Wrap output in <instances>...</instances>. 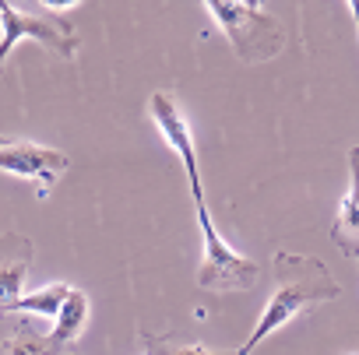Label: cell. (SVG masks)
<instances>
[{"mask_svg":"<svg viewBox=\"0 0 359 355\" xmlns=\"http://www.w3.org/2000/svg\"><path fill=\"white\" fill-rule=\"evenodd\" d=\"M205 11L215 18L219 32L233 43V50L247 64L271 60L285 46L278 22L268 15L264 4H257V0H208Z\"/></svg>","mask_w":359,"mask_h":355,"instance_id":"cell-2","label":"cell"},{"mask_svg":"<svg viewBox=\"0 0 359 355\" xmlns=\"http://www.w3.org/2000/svg\"><path fill=\"white\" fill-rule=\"evenodd\" d=\"M71 158L57 148H43L32 141H4L0 148V169L8 176H22V180H32L39 197H50L57 180L67 172Z\"/></svg>","mask_w":359,"mask_h":355,"instance_id":"cell-5","label":"cell"},{"mask_svg":"<svg viewBox=\"0 0 359 355\" xmlns=\"http://www.w3.org/2000/svg\"><path fill=\"white\" fill-rule=\"evenodd\" d=\"M22 39H36V43H43L46 50H53L57 57H67V60L78 53V39H74V32H71L67 25L50 22V18H32V15H25L22 8L4 4V8H0V57L8 60V53H11Z\"/></svg>","mask_w":359,"mask_h":355,"instance_id":"cell-4","label":"cell"},{"mask_svg":"<svg viewBox=\"0 0 359 355\" xmlns=\"http://www.w3.org/2000/svg\"><path fill=\"white\" fill-rule=\"evenodd\" d=\"M194 211H198V229H201V271H198V285L208 292H247L257 285V264L247 260L243 253H236L222 232L212 222V211L205 204V194L194 197Z\"/></svg>","mask_w":359,"mask_h":355,"instance_id":"cell-3","label":"cell"},{"mask_svg":"<svg viewBox=\"0 0 359 355\" xmlns=\"http://www.w3.org/2000/svg\"><path fill=\"white\" fill-rule=\"evenodd\" d=\"M25 271H29V260H15V264H4V292H0V306L4 313H18V302L25 299L22 285H25Z\"/></svg>","mask_w":359,"mask_h":355,"instance_id":"cell-10","label":"cell"},{"mask_svg":"<svg viewBox=\"0 0 359 355\" xmlns=\"http://www.w3.org/2000/svg\"><path fill=\"white\" fill-rule=\"evenodd\" d=\"M71 285H46V288H39V292H32V295H25L22 302H18V313H36V316H50V320H57L60 316V309H64V302L71 299Z\"/></svg>","mask_w":359,"mask_h":355,"instance_id":"cell-9","label":"cell"},{"mask_svg":"<svg viewBox=\"0 0 359 355\" xmlns=\"http://www.w3.org/2000/svg\"><path fill=\"white\" fill-rule=\"evenodd\" d=\"M348 11L355 15V29H359V4H348Z\"/></svg>","mask_w":359,"mask_h":355,"instance_id":"cell-13","label":"cell"},{"mask_svg":"<svg viewBox=\"0 0 359 355\" xmlns=\"http://www.w3.org/2000/svg\"><path fill=\"white\" fill-rule=\"evenodd\" d=\"M50 348H53L50 341H22V344L11 348V355H46Z\"/></svg>","mask_w":359,"mask_h":355,"instance_id":"cell-11","label":"cell"},{"mask_svg":"<svg viewBox=\"0 0 359 355\" xmlns=\"http://www.w3.org/2000/svg\"><path fill=\"white\" fill-rule=\"evenodd\" d=\"M338 295H341V285L331 278V271H327L324 260L278 250L275 253V292H271L261 320L254 323L250 337L233 355H250L268 334H275L278 327H285L289 320H296L303 309L320 306V302H331Z\"/></svg>","mask_w":359,"mask_h":355,"instance_id":"cell-1","label":"cell"},{"mask_svg":"<svg viewBox=\"0 0 359 355\" xmlns=\"http://www.w3.org/2000/svg\"><path fill=\"white\" fill-rule=\"evenodd\" d=\"M352 162V180H348V194L338 208V218H334V229H331V239L352 253H359V148H352L348 155Z\"/></svg>","mask_w":359,"mask_h":355,"instance_id":"cell-7","label":"cell"},{"mask_svg":"<svg viewBox=\"0 0 359 355\" xmlns=\"http://www.w3.org/2000/svg\"><path fill=\"white\" fill-rule=\"evenodd\" d=\"M176 355H233V351H212V348L194 344V348H184V351H176Z\"/></svg>","mask_w":359,"mask_h":355,"instance_id":"cell-12","label":"cell"},{"mask_svg":"<svg viewBox=\"0 0 359 355\" xmlns=\"http://www.w3.org/2000/svg\"><path fill=\"white\" fill-rule=\"evenodd\" d=\"M148 116L155 120L158 134L165 137V144L176 151V158L184 162L187 169V180H191V197H201L205 187H201V165H198V144H194V134H191V123L165 92H155L148 99Z\"/></svg>","mask_w":359,"mask_h":355,"instance_id":"cell-6","label":"cell"},{"mask_svg":"<svg viewBox=\"0 0 359 355\" xmlns=\"http://www.w3.org/2000/svg\"><path fill=\"white\" fill-rule=\"evenodd\" d=\"M88 320V295L81 288L71 292V299L64 302L60 316L53 320V330H50V344L53 348H64V344H74L81 337V327Z\"/></svg>","mask_w":359,"mask_h":355,"instance_id":"cell-8","label":"cell"}]
</instances>
